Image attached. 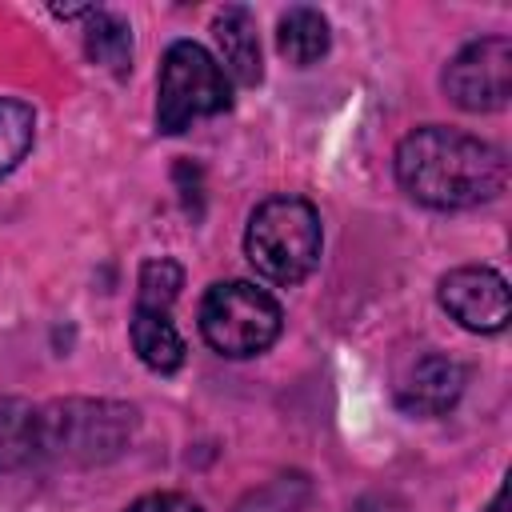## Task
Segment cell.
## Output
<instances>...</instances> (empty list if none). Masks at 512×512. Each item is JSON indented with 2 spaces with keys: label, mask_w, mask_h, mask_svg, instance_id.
Wrapping results in <instances>:
<instances>
[{
  "label": "cell",
  "mask_w": 512,
  "mask_h": 512,
  "mask_svg": "<svg viewBox=\"0 0 512 512\" xmlns=\"http://www.w3.org/2000/svg\"><path fill=\"white\" fill-rule=\"evenodd\" d=\"M440 308L468 332H504L508 324V284L488 264H464L440 276Z\"/></svg>",
  "instance_id": "52a82bcc"
},
{
  "label": "cell",
  "mask_w": 512,
  "mask_h": 512,
  "mask_svg": "<svg viewBox=\"0 0 512 512\" xmlns=\"http://www.w3.org/2000/svg\"><path fill=\"white\" fill-rule=\"evenodd\" d=\"M228 104H232V88L220 60L196 40L168 44L156 80V128L176 136L204 116L228 112Z\"/></svg>",
  "instance_id": "277c9868"
},
{
  "label": "cell",
  "mask_w": 512,
  "mask_h": 512,
  "mask_svg": "<svg viewBox=\"0 0 512 512\" xmlns=\"http://www.w3.org/2000/svg\"><path fill=\"white\" fill-rule=\"evenodd\" d=\"M216 44H220V60H224V76H232L244 88H256L264 68H260V36H256V16L244 4H228L224 12H216L212 20Z\"/></svg>",
  "instance_id": "9c48e42d"
},
{
  "label": "cell",
  "mask_w": 512,
  "mask_h": 512,
  "mask_svg": "<svg viewBox=\"0 0 512 512\" xmlns=\"http://www.w3.org/2000/svg\"><path fill=\"white\" fill-rule=\"evenodd\" d=\"M84 48H88V60L124 76L132 68V28L116 16V12H104L96 8L88 16V32H84Z\"/></svg>",
  "instance_id": "4fadbf2b"
},
{
  "label": "cell",
  "mask_w": 512,
  "mask_h": 512,
  "mask_svg": "<svg viewBox=\"0 0 512 512\" xmlns=\"http://www.w3.org/2000/svg\"><path fill=\"white\" fill-rule=\"evenodd\" d=\"M464 368L452 356L428 352L412 364V372L396 388V404L412 416H444L464 396Z\"/></svg>",
  "instance_id": "ba28073f"
},
{
  "label": "cell",
  "mask_w": 512,
  "mask_h": 512,
  "mask_svg": "<svg viewBox=\"0 0 512 512\" xmlns=\"http://www.w3.org/2000/svg\"><path fill=\"white\" fill-rule=\"evenodd\" d=\"M484 512H504V488H500V492H496V496H492V504H488V508H484Z\"/></svg>",
  "instance_id": "ac0fdd59"
},
{
  "label": "cell",
  "mask_w": 512,
  "mask_h": 512,
  "mask_svg": "<svg viewBox=\"0 0 512 512\" xmlns=\"http://www.w3.org/2000/svg\"><path fill=\"white\" fill-rule=\"evenodd\" d=\"M124 512H204V508L184 492H148V496L132 500Z\"/></svg>",
  "instance_id": "e0dca14e"
},
{
  "label": "cell",
  "mask_w": 512,
  "mask_h": 512,
  "mask_svg": "<svg viewBox=\"0 0 512 512\" xmlns=\"http://www.w3.org/2000/svg\"><path fill=\"white\" fill-rule=\"evenodd\" d=\"M444 92L464 112H500L512 100V40L480 36L444 68Z\"/></svg>",
  "instance_id": "8992f818"
},
{
  "label": "cell",
  "mask_w": 512,
  "mask_h": 512,
  "mask_svg": "<svg viewBox=\"0 0 512 512\" xmlns=\"http://www.w3.org/2000/svg\"><path fill=\"white\" fill-rule=\"evenodd\" d=\"M40 464V408L20 396H0V472Z\"/></svg>",
  "instance_id": "8fae6325"
},
{
  "label": "cell",
  "mask_w": 512,
  "mask_h": 512,
  "mask_svg": "<svg viewBox=\"0 0 512 512\" xmlns=\"http://www.w3.org/2000/svg\"><path fill=\"white\" fill-rule=\"evenodd\" d=\"M320 248H324L320 212L300 196H268L248 216L244 256L272 284L284 288L300 284L320 264Z\"/></svg>",
  "instance_id": "3957f363"
},
{
  "label": "cell",
  "mask_w": 512,
  "mask_h": 512,
  "mask_svg": "<svg viewBox=\"0 0 512 512\" xmlns=\"http://www.w3.org/2000/svg\"><path fill=\"white\" fill-rule=\"evenodd\" d=\"M180 288H184V268H180L176 260H168V256L144 260L140 280H136V308H160V312H172Z\"/></svg>",
  "instance_id": "9a60e30c"
},
{
  "label": "cell",
  "mask_w": 512,
  "mask_h": 512,
  "mask_svg": "<svg viewBox=\"0 0 512 512\" xmlns=\"http://www.w3.org/2000/svg\"><path fill=\"white\" fill-rule=\"evenodd\" d=\"M36 140V112L24 100L0 96V180L20 168Z\"/></svg>",
  "instance_id": "5bb4252c"
},
{
  "label": "cell",
  "mask_w": 512,
  "mask_h": 512,
  "mask_svg": "<svg viewBox=\"0 0 512 512\" xmlns=\"http://www.w3.org/2000/svg\"><path fill=\"white\" fill-rule=\"evenodd\" d=\"M276 48L288 64L296 68H308L316 64L320 56H328L332 48V32H328V20L324 12L308 8V4H296L280 16V28H276Z\"/></svg>",
  "instance_id": "7c38bea8"
},
{
  "label": "cell",
  "mask_w": 512,
  "mask_h": 512,
  "mask_svg": "<svg viewBox=\"0 0 512 512\" xmlns=\"http://www.w3.org/2000/svg\"><path fill=\"white\" fill-rule=\"evenodd\" d=\"M128 332H132L136 356H140L152 372H176V368L184 364V356H188L184 336L176 332L172 316L160 312V308H132Z\"/></svg>",
  "instance_id": "30bf717a"
},
{
  "label": "cell",
  "mask_w": 512,
  "mask_h": 512,
  "mask_svg": "<svg viewBox=\"0 0 512 512\" xmlns=\"http://www.w3.org/2000/svg\"><path fill=\"white\" fill-rule=\"evenodd\" d=\"M304 500H308V480L292 472V476H276L264 488L248 492L236 504V512H296Z\"/></svg>",
  "instance_id": "2e32d148"
},
{
  "label": "cell",
  "mask_w": 512,
  "mask_h": 512,
  "mask_svg": "<svg viewBox=\"0 0 512 512\" xmlns=\"http://www.w3.org/2000/svg\"><path fill=\"white\" fill-rule=\"evenodd\" d=\"M280 324H284L280 304L248 280H220L200 300V336L208 340L212 352L228 360L260 356L264 348H272Z\"/></svg>",
  "instance_id": "5b68a950"
},
{
  "label": "cell",
  "mask_w": 512,
  "mask_h": 512,
  "mask_svg": "<svg viewBox=\"0 0 512 512\" xmlns=\"http://www.w3.org/2000/svg\"><path fill=\"white\" fill-rule=\"evenodd\" d=\"M136 432V408L120 400H52L40 408V460L92 468L116 460Z\"/></svg>",
  "instance_id": "7a4b0ae2"
},
{
  "label": "cell",
  "mask_w": 512,
  "mask_h": 512,
  "mask_svg": "<svg viewBox=\"0 0 512 512\" xmlns=\"http://www.w3.org/2000/svg\"><path fill=\"white\" fill-rule=\"evenodd\" d=\"M396 180L416 204L436 212H460L488 204L504 192L508 160L496 144L472 132L424 124L396 144Z\"/></svg>",
  "instance_id": "6da1fadb"
}]
</instances>
